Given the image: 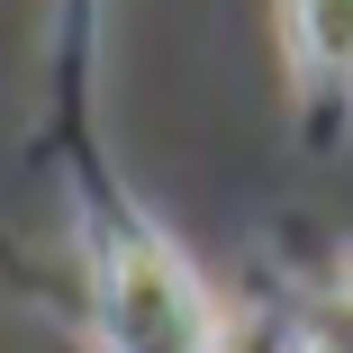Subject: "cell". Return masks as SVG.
<instances>
[{"label":"cell","instance_id":"3957f363","mask_svg":"<svg viewBox=\"0 0 353 353\" xmlns=\"http://www.w3.org/2000/svg\"><path fill=\"white\" fill-rule=\"evenodd\" d=\"M299 353H353V281H335V290L299 299V326H290Z\"/></svg>","mask_w":353,"mask_h":353},{"label":"cell","instance_id":"7a4b0ae2","mask_svg":"<svg viewBox=\"0 0 353 353\" xmlns=\"http://www.w3.org/2000/svg\"><path fill=\"white\" fill-rule=\"evenodd\" d=\"M290 46L317 91L353 100V0H290Z\"/></svg>","mask_w":353,"mask_h":353},{"label":"cell","instance_id":"6da1fadb","mask_svg":"<svg viewBox=\"0 0 353 353\" xmlns=\"http://www.w3.org/2000/svg\"><path fill=\"white\" fill-rule=\"evenodd\" d=\"M91 272H100L109 353H218V299L199 290V272L172 254L163 227L109 218L91 245Z\"/></svg>","mask_w":353,"mask_h":353}]
</instances>
